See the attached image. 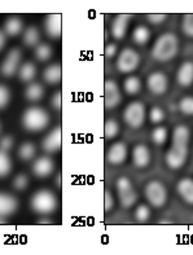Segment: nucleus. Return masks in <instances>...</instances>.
<instances>
[{
  "label": "nucleus",
  "instance_id": "obj_11",
  "mask_svg": "<svg viewBox=\"0 0 193 255\" xmlns=\"http://www.w3.org/2000/svg\"><path fill=\"white\" fill-rule=\"evenodd\" d=\"M61 143H62V132H61L60 127H56L48 136H46V139L43 140V150L48 153H53L60 149Z\"/></svg>",
  "mask_w": 193,
  "mask_h": 255
},
{
  "label": "nucleus",
  "instance_id": "obj_7",
  "mask_svg": "<svg viewBox=\"0 0 193 255\" xmlns=\"http://www.w3.org/2000/svg\"><path fill=\"white\" fill-rule=\"evenodd\" d=\"M188 156V145H178L173 144L170 150L166 154V163L170 169H180L184 166Z\"/></svg>",
  "mask_w": 193,
  "mask_h": 255
},
{
  "label": "nucleus",
  "instance_id": "obj_21",
  "mask_svg": "<svg viewBox=\"0 0 193 255\" xmlns=\"http://www.w3.org/2000/svg\"><path fill=\"white\" fill-rule=\"evenodd\" d=\"M149 38H151V31H149V29H148L147 26L140 25V26L135 27V30H134L133 33V39L135 43H137V44L140 45L147 44Z\"/></svg>",
  "mask_w": 193,
  "mask_h": 255
},
{
  "label": "nucleus",
  "instance_id": "obj_6",
  "mask_svg": "<svg viewBox=\"0 0 193 255\" xmlns=\"http://www.w3.org/2000/svg\"><path fill=\"white\" fill-rule=\"evenodd\" d=\"M139 62H140V57H139L136 51L131 48H125L118 57L117 69L123 74H129V73L136 70Z\"/></svg>",
  "mask_w": 193,
  "mask_h": 255
},
{
  "label": "nucleus",
  "instance_id": "obj_33",
  "mask_svg": "<svg viewBox=\"0 0 193 255\" xmlns=\"http://www.w3.org/2000/svg\"><path fill=\"white\" fill-rule=\"evenodd\" d=\"M119 199H121V205L125 209H130L131 206H134L137 201V195L134 191L126 193V195L119 196Z\"/></svg>",
  "mask_w": 193,
  "mask_h": 255
},
{
  "label": "nucleus",
  "instance_id": "obj_29",
  "mask_svg": "<svg viewBox=\"0 0 193 255\" xmlns=\"http://www.w3.org/2000/svg\"><path fill=\"white\" fill-rule=\"evenodd\" d=\"M19 156L23 161H29L35 156V146L31 143H25L19 148Z\"/></svg>",
  "mask_w": 193,
  "mask_h": 255
},
{
  "label": "nucleus",
  "instance_id": "obj_41",
  "mask_svg": "<svg viewBox=\"0 0 193 255\" xmlns=\"http://www.w3.org/2000/svg\"><path fill=\"white\" fill-rule=\"evenodd\" d=\"M27 184H29V179H27L26 175H19L15 179V188L19 189V191L25 189L27 187Z\"/></svg>",
  "mask_w": 193,
  "mask_h": 255
},
{
  "label": "nucleus",
  "instance_id": "obj_9",
  "mask_svg": "<svg viewBox=\"0 0 193 255\" xmlns=\"http://www.w3.org/2000/svg\"><path fill=\"white\" fill-rule=\"evenodd\" d=\"M127 154H129L127 145L122 141H118L110 146L109 152H108V161L112 165H122L127 159Z\"/></svg>",
  "mask_w": 193,
  "mask_h": 255
},
{
  "label": "nucleus",
  "instance_id": "obj_39",
  "mask_svg": "<svg viewBox=\"0 0 193 255\" xmlns=\"http://www.w3.org/2000/svg\"><path fill=\"white\" fill-rule=\"evenodd\" d=\"M147 19L153 25H159L167 19V15H165V13H151V15H148Z\"/></svg>",
  "mask_w": 193,
  "mask_h": 255
},
{
  "label": "nucleus",
  "instance_id": "obj_40",
  "mask_svg": "<svg viewBox=\"0 0 193 255\" xmlns=\"http://www.w3.org/2000/svg\"><path fill=\"white\" fill-rule=\"evenodd\" d=\"M104 92H105V95L118 94L119 90H118L117 83L114 82V80H106L105 84H104Z\"/></svg>",
  "mask_w": 193,
  "mask_h": 255
},
{
  "label": "nucleus",
  "instance_id": "obj_44",
  "mask_svg": "<svg viewBox=\"0 0 193 255\" xmlns=\"http://www.w3.org/2000/svg\"><path fill=\"white\" fill-rule=\"evenodd\" d=\"M12 145H13V139L11 136H5V137L0 140V150H3V152L11 149Z\"/></svg>",
  "mask_w": 193,
  "mask_h": 255
},
{
  "label": "nucleus",
  "instance_id": "obj_2",
  "mask_svg": "<svg viewBox=\"0 0 193 255\" xmlns=\"http://www.w3.org/2000/svg\"><path fill=\"white\" fill-rule=\"evenodd\" d=\"M23 126L30 131H42L49 123V116L40 108H30L23 114Z\"/></svg>",
  "mask_w": 193,
  "mask_h": 255
},
{
  "label": "nucleus",
  "instance_id": "obj_28",
  "mask_svg": "<svg viewBox=\"0 0 193 255\" xmlns=\"http://www.w3.org/2000/svg\"><path fill=\"white\" fill-rule=\"evenodd\" d=\"M11 159L7 156V153L3 152V150H0V177H5V175L11 173Z\"/></svg>",
  "mask_w": 193,
  "mask_h": 255
},
{
  "label": "nucleus",
  "instance_id": "obj_26",
  "mask_svg": "<svg viewBox=\"0 0 193 255\" xmlns=\"http://www.w3.org/2000/svg\"><path fill=\"white\" fill-rule=\"evenodd\" d=\"M22 30V22H21V20L17 19V17H12L7 21L5 23V31H7V34L9 35H17L21 33Z\"/></svg>",
  "mask_w": 193,
  "mask_h": 255
},
{
  "label": "nucleus",
  "instance_id": "obj_31",
  "mask_svg": "<svg viewBox=\"0 0 193 255\" xmlns=\"http://www.w3.org/2000/svg\"><path fill=\"white\" fill-rule=\"evenodd\" d=\"M179 109L186 116H193V98L192 96H186L179 102Z\"/></svg>",
  "mask_w": 193,
  "mask_h": 255
},
{
  "label": "nucleus",
  "instance_id": "obj_22",
  "mask_svg": "<svg viewBox=\"0 0 193 255\" xmlns=\"http://www.w3.org/2000/svg\"><path fill=\"white\" fill-rule=\"evenodd\" d=\"M123 87H125V91L129 95L139 94L141 90L140 79L137 78V77H129V78H126Z\"/></svg>",
  "mask_w": 193,
  "mask_h": 255
},
{
  "label": "nucleus",
  "instance_id": "obj_45",
  "mask_svg": "<svg viewBox=\"0 0 193 255\" xmlns=\"http://www.w3.org/2000/svg\"><path fill=\"white\" fill-rule=\"evenodd\" d=\"M104 53H105V56L108 57V59L116 56V53H117V44H114V43L108 44L105 47V49H104Z\"/></svg>",
  "mask_w": 193,
  "mask_h": 255
},
{
  "label": "nucleus",
  "instance_id": "obj_14",
  "mask_svg": "<svg viewBox=\"0 0 193 255\" xmlns=\"http://www.w3.org/2000/svg\"><path fill=\"white\" fill-rule=\"evenodd\" d=\"M178 83L182 87H190L193 83V61H186L180 65L176 75Z\"/></svg>",
  "mask_w": 193,
  "mask_h": 255
},
{
  "label": "nucleus",
  "instance_id": "obj_34",
  "mask_svg": "<svg viewBox=\"0 0 193 255\" xmlns=\"http://www.w3.org/2000/svg\"><path fill=\"white\" fill-rule=\"evenodd\" d=\"M182 30L187 37L193 38V13H188L183 17Z\"/></svg>",
  "mask_w": 193,
  "mask_h": 255
},
{
  "label": "nucleus",
  "instance_id": "obj_50",
  "mask_svg": "<svg viewBox=\"0 0 193 255\" xmlns=\"http://www.w3.org/2000/svg\"><path fill=\"white\" fill-rule=\"evenodd\" d=\"M0 224H4V219H3V216H0Z\"/></svg>",
  "mask_w": 193,
  "mask_h": 255
},
{
  "label": "nucleus",
  "instance_id": "obj_43",
  "mask_svg": "<svg viewBox=\"0 0 193 255\" xmlns=\"http://www.w3.org/2000/svg\"><path fill=\"white\" fill-rule=\"evenodd\" d=\"M9 101V91L7 87L0 86V108L5 106Z\"/></svg>",
  "mask_w": 193,
  "mask_h": 255
},
{
  "label": "nucleus",
  "instance_id": "obj_3",
  "mask_svg": "<svg viewBox=\"0 0 193 255\" xmlns=\"http://www.w3.org/2000/svg\"><path fill=\"white\" fill-rule=\"evenodd\" d=\"M145 197L153 207H162L166 203V187L158 180H151L145 185Z\"/></svg>",
  "mask_w": 193,
  "mask_h": 255
},
{
  "label": "nucleus",
  "instance_id": "obj_19",
  "mask_svg": "<svg viewBox=\"0 0 193 255\" xmlns=\"http://www.w3.org/2000/svg\"><path fill=\"white\" fill-rule=\"evenodd\" d=\"M191 139L190 128L184 126V124H179L176 126L173 134V144H178V145H188Z\"/></svg>",
  "mask_w": 193,
  "mask_h": 255
},
{
  "label": "nucleus",
  "instance_id": "obj_36",
  "mask_svg": "<svg viewBox=\"0 0 193 255\" xmlns=\"http://www.w3.org/2000/svg\"><path fill=\"white\" fill-rule=\"evenodd\" d=\"M35 55H37V59L40 61H47L51 57V55H52V49H51V47L47 44H42L39 45L38 48H37V51H35Z\"/></svg>",
  "mask_w": 193,
  "mask_h": 255
},
{
  "label": "nucleus",
  "instance_id": "obj_27",
  "mask_svg": "<svg viewBox=\"0 0 193 255\" xmlns=\"http://www.w3.org/2000/svg\"><path fill=\"white\" fill-rule=\"evenodd\" d=\"M39 40V31L37 27H29L23 35V41H25V44L29 45V47H33L38 43Z\"/></svg>",
  "mask_w": 193,
  "mask_h": 255
},
{
  "label": "nucleus",
  "instance_id": "obj_1",
  "mask_svg": "<svg viewBox=\"0 0 193 255\" xmlns=\"http://www.w3.org/2000/svg\"><path fill=\"white\" fill-rule=\"evenodd\" d=\"M178 51L179 40L176 35L173 33H165V34L159 35L157 40L154 41V45L152 49V56L159 62H167L178 55Z\"/></svg>",
  "mask_w": 193,
  "mask_h": 255
},
{
  "label": "nucleus",
  "instance_id": "obj_24",
  "mask_svg": "<svg viewBox=\"0 0 193 255\" xmlns=\"http://www.w3.org/2000/svg\"><path fill=\"white\" fill-rule=\"evenodd\" d=\"M119 132V124L116 119H108L105 122V126H104V135H105L106 139H113L118 135Z\"/></svg>",
  "mask_w": 193,
  "mask_h": 255
},
{
  "label": "nucleus",
  "instance_id": "obj_46",
  "mask_svg": "<svg viewBox=\"0 0 193 255\" xmlns=\"http://www.w3.org/2000/svg\"><path fill=\"white\" fill-rule=\"evenodd\" d=\"M52 106L56 110L61 109V106H62V98H61L60 92L55 94V96L52 98Z\"/></svg>",
  "mask_w": 193,
  "mask_h": 255
},
{
  "label": "nucleus",
  "instance_id": "obj_4",
  "mask_svg": "<svg viewBox=\"0 0 193 255\" xmlns=\"http://www.w3.org/2000/svg\"><path fill=\"white\" fill-rule=\"evenodd\" d=\"M123 119L130 127L139 128L144 124L145 106L143 102L134 101L127 105L123 112Z\"/></svg>",
  "mask_w": 193,
  "mask_h": 255
},
{
  "label": "nucleus",
  "instance_id": "obj_12",
  "mask_svg": "<svg viewBox=\"0 0 193 255\" xmlns=\"http://www.w3.org/2000/svg\"><path fill=\"white\" fill-rule=\"evenodd\" d=\"M133 159L135 166L139 169L147 167L151 162V153H149L148 146L144 144H137L133 150Z\"/></svg>",
  "mask_w": 193,
  "mask_h": 255
},
{
  "label": "nucleus",
  "instance_id": "obj_32",
  "mask_svg": "<svg viewBox=\"0 0 193 255\" xmlns=\"http://www.w3.org/2000/svg\"><path fill=\"white\" fill-rule=\"evenodd\" d=\"M117 189H118V195H126L129 192L133 191V183L130 181L129 177H122L117 180Z\"/></svg>",
  "mask_w": 193,
  "mask_h": 255
},
{
  "label": "nucleus",
  "instance_id": "obj_20",
  "mask_svg": "<svg viewBox=\"0 0 193 255\" xmlns=\"http://www.w3.org/2000/svg\"><path fill=\"white\" fill-rule=\"evenodd\" d=\"M61 75H62V70H61L60 65H51L44 70L43 78L49 84H55V83L60 82Z\"/></svg>",
  "mask_w": 193,
  "mask_h": 255
},
{
  "label": "nucleus",
  "instance_id": "obj_15",
  "mask_svg": "<svg viewBox=\"0 0 193 255\" xmlns=\"http://www.w3.org/2000/svg\"><path fill=\"white\" fill-rule=\"evenodd\" d=\"M53 169H55V165H53L52 159L48 157L39 158L34 162V166H33V171L39 177H46L51 175Z\"/></svg>",
  "mask_w": 193,
  "mask_h": 255
},
{
  "label": "nucleus",
  "instance_id": "obj_42",
  "mask_svg": "<svg viewBox=\"0 0 193 255\" xmlns=\"http://www.w3.org/2000/svg\"><path fill=\"white\" fill-rule=\"evenodd\" d=\"M113 196H112V193H110L109 191H105V193H104V210L106 211V213H109L110 210H112V207H113Z\"/></svg>",
  "mask_w": 193,
  "mask_h": 255
},
{
  "label": "nucleus",
  "instance_id": "obj_17",
  "mask_svg": "<svg viewBox=\"0 0 193 255\" xmlns=\"http://www.w3.org/2000/svg\"><path fill=\"white\" fill-rule=\"evenodd\" d=\"M61 15L53 13L47 19L46 21V31L49 37L58 38L61 37Z\"/></svg>",
  "mask_w": 193,
  "mask_h": 255
},
{
  "label": "nucleus",
  "instance_id": "obj_25",
  "mask_svg": "<svg viewBox=\"0 0 193 255\" xmlns=\"http://www.w3.org/2000/svg\"><path fill=\"white\" fill-rule=\"evenodd\" d=\"M37 74V68H35L34 64H31V62H27L19 70V78L22 79L23 82H30L33 80Z\"/></svg>",
  "mask_w": 193,
  "mask_h": 255
},
{
  "label": "nucleus",
  "instance_id": "obj_30",
  "mask_svg": "<svg viewBox=\"0 0 193 255\" xmlns=\"http://www.w3.org/2000/svg\"><path fill=\"white\" fill-rule=\"evenodd\" d=\"M152 139L157 145H162L165 144L167 139V128L166 127H157L154 131L152 132Z\"/></svg>",
  "mask_w": 193,
  "mask_h": 255
},
{
  "label": "nucleus",
  "instance_id": "obj_47",
  "mask_svg": "<svg viewBox=\"0 0 193 255\" xmlns=\"http://www.w3.org/2000/svg\"><path fill=\"white\" fill-rule=\"evenodd\" d=\"M4 43H5V35H4L3 33H1V31H0V51H1V49H3Z\"/></svg>",
  "mask_w": 193,
  "mask_h": 255
},
{
  "label": "nucleus",
  "instance_id": "obj_23",
  "mask_svg": "<svg viewBox=\"0 0 193 255\" xmlns=\"http://www.w3.org/2000/svg\"><path fill=\"white\" fill-rule=\"evenodd\" d=\"M43 95H44V90H43V87L40 84H38V83H34V84L27 87L26 98L30 101H38V100H40L43 98Z\"/></svg>",
  "mask_w": 193,
  "mask_h": 255
},
{
  "label": "nucleus",
  "instance_id": "obj_5",
  "mask_svg": "<svg viewBox=\"0 0 193 255\" xmlns=\"http://www.w3.org/2000/svg\"><path fill=\"white\" fill-rule=\"evenodd\" d=\"M57 206L56 197L49 191H40L35 193L31 198V207L38 213L42 214H49L52 213Z\"/></svg>",
  "mask_w": 193,
  "mask_h": 255
},
{
  "label": "nucleus",
  "instance_id": "obj_37",
  "mask_svg": "<svg viewBox=\"0 0 193 255\" xmlns=\"http://www.w3.org/2000/svg\"><path fill=\"white\" fill-rule=\"evenodd\" d=\"M165 118V113L163 110L159 108V106H154V108H152L151 113H149V119H151L152 123L158 124L161 123Z\"/></svg>",
  "mask_w": 193,
  "mask_h": 255
},
{
  "label": "nucleus",
  "instance_id": "obj_35",
  "mask_svg": "<svg viewBox=\"0 0 193 255\" xmlns=\"http://www.w3.org/2000/svg\"><path fill=\"white\" fill-rule=\"evenodd\" d=\"M121 102V94H113V95H105L104 98V106L106 109H114L116 106L119 105Z\"/></svg>",
  "mask_w": 193,
  "mask_h": 255
},
{
  "label": "nucleus",
  "instance_id": "obj_13",
  "mask_svg": "<svg viewBox=\"0 0 193 255\" xmlns=\"http://www.w3.org/2000/svg\"><path fill=\"white\" fill-rule=\"evenodd\" d=\"M131 19V15H118L116 17L112 26V34L116 39H123L127 33L129 27V21Z\"/></svg>",
  "mask_w": 193,
  "mask_h": 255
},
{
  "label": "nucleus",
  "instance_id": "obj_48",
  "mask_svg": "<svg viewBox=\"0 0 193 255\" xmlns=\"http://www.w3.org/2000/svg\"><path fill=\"white\" fill-rule=\"evenodd\" d=\"M38 223H39V224H49V223H51V220H49V219H42V220H39Z\"/></svg>",
  "mask_w": 193,
  "mask_h": 255
},
{
  "label": "nucleus",
  "instance_id": "obj_10",
  "mask_svg": "<svg viewBox=\"0 0 193 255\" xmlns=\"http://www.w3.org/2000/svg\"><path fill=\"white\" fill-rule=\"evenodd\" d=\"M19 59H21V52L19 49L15 48L12 49L11 52L8 53L7 59L3 62V66H1V73H3L4 77H12L15 74L16 70H17V65L19 62Z\"/></svg>",
  "mask_w": 193,
  "mask_h": 255
},
{
  "label": "nucleus",
  "instance_id": "obj_49",
  "mask_svg": "<svg viewBox=\"0 0 193 255\" xmlns=\"http://www.w3.org/2000/svg\"><path fill=\"white\" fill-rule=\"evenodd\" d=\"M56 184L57 185H58V187H61V175L60 174H58V177H57V179H56Z\"/></svg>",
  "mask_w": 193,
  "mask_h": 255
},
{
  "label": "nucleus",
  "instance_id": "obj_8",
  "mask_svg": "<svg viewBox=\"0 0 193 255\" xmlns=\"http://www.w3.org/2000/svg\"><path fill=\"white\" fill-rule=\"evenodd\" d=\"M148 90L154 95H163L169 87V79L162 72L152 73L147 79Z\"/></svg>",
  "mask_w": 193,
  "mask_h": 255
},
{
  "label": "nucleus",
  "instance_id": "obj_16",
  "mask_svg": "<svg viewBox=\"0 0 193 255\" xmlns=\"http://www.w3.org/2000/svg\"><path fill=\"white\" fill-rule=\"evenodd\" d=\"M176 191L187 203L193 205V179L191 177H183L176 185Z\"/></svg>",
  "mask_w": 193,
  "mask_h": 255
},
{
  "label": "nucleus",
  "instance_id": "obj_18",
  "mask_svg": "<svg viewBox=\"0 0 193 255\" xmlns=\"http://www.w3.org/2000/svg\"><path fill=\"white\" fill-rule=\"evenodd\" d=\"M17 209V199L9 195L0 193V216L12 214Z\"/></svg>",
  "mask_w": 193,
  "mask_h": 255
},
{
  "label": "nucleus",
  "instance_id": "obj_38",
  "mask_svg": "<svg viewBox=\"0 0 193 255\" xmlns=\"http://www.w3.org/2000/svg\"><path fill=\"white\" fill-rule=\"evenodd\" d=\"M151 216V210H149V207L147 205H140V206H137L136 211H135V218L136 220L139 221H147Z\"/></svg>",
  "mask_w": 193,
  "mask_h": 255
}]
</instances>
